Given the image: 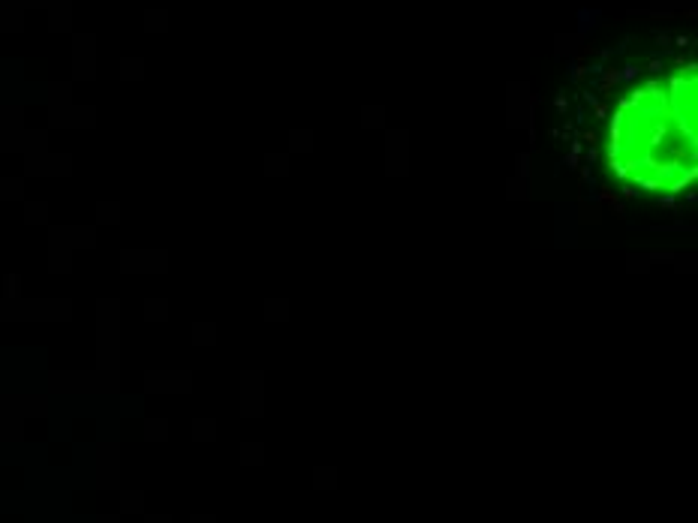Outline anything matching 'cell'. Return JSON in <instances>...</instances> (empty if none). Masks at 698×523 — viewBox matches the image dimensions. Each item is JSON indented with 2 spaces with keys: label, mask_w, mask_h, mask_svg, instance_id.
I'll use <instances>...</instances> for the list:
<instances>
[{
  "label": "cell",
  "mask_w": 698,
  "mask_h": 523,
  "mask_svg": "<svg viewBox=\"0 0 698 523\" xmlns=\"http://www.w3.org/2000/svg\"><path fill=\"white\" fill-rule=\"evenodd\" d=\"M695 63L647 78L614 106L608 121V165L638 193H680L695 178L698 141Z\"/></svg>",
  "instance_id": "1"
}]
</instances>
